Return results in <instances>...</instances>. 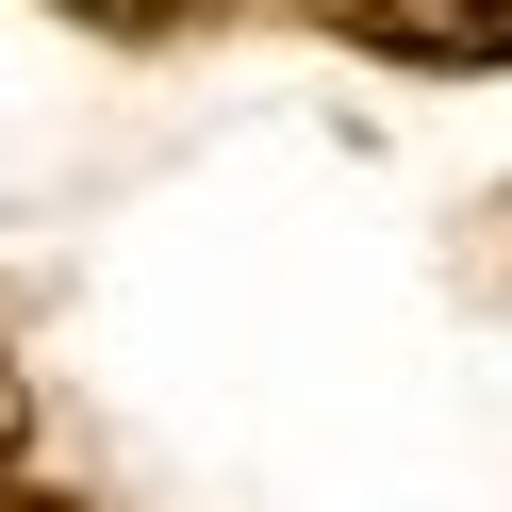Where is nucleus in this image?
<instances>
[{
    "mask_svg": "<svg viewBox=\"0 0 512 512\" xmlns=\"http://www.w3.org/2000/svg\"><path fill=\"white\" fill-rule=\"evenodd\" d=\"M298 17L380 67H512V0H298Z\"/></svg>",
    "mask_w": 512,
    "mask_h": 512,
    "instance_id": "obj_1",
    "label": "nucleus"
},
{
    "mask_svg": "<svg viewBox=\"0 0 512 512\" xmlns=\"http://www.w3.org/2000/svg\"><path fill=\"white\" fill-rule=\"evenodd\" d=\"M50 17H83V34H182L199 0H50Z\"/></svg>",
    "mask_w": 512,
    "mask_h": 512,
    "instance_id": "obj_2",
    "label": "nucleus"
},
{
    "mask_svg": "<svg viewBox=\"0 0 512 512\" xmlns=\"http://www.w3.org/2000/svg\"><path fill=\"white\" fill-rule=\"evenodd\" d=\"M17 446H34V380H17V347H0V479H17Z\"/></svg>",
    "mask_w": 512,
    "mask_h": 512,
    "instance_id": "obj_3",
    "label": "nucleus"
}]
</instances>
